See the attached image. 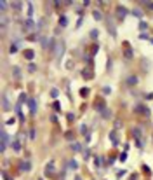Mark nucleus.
Here are the masks:
<instances>
[{"label":"nucleus","mask_w":153,"mask_h":180,"mask_svg":"<svg viewBox=\"0 0 153 180\" xmlns=\"http://www.w3.org/2000/svg\"><path fill=\"white\" fill-rule=\"evenodd\" d=\"M51 121H52V123H57V115L52 114V115H51Z\"/></svg>","instance_id":"nucleus-48"},{"label":"nucleus","mask_w":153,"mask_h":180,"mask_svg":"<svg viewBox=\"0 0 153 180\" xmlns=\"http://www.w3.org/2000/svg\"><path fill=\"white\" fill-rule=\"evenodd\" d=\"M2 178H4V180H9V175H7V171H2Z\"/></svg>","instance_id":"nucleus-50"},{"label":"nucleus","mask_w":153,"mask_h":180,"mask_svg":"<svg viewBox=\"0 0 153 180\" xmlns=\"http://www.w3.org/2000/svg\"><path fill=\"white\" fill-rule=\"evenodd\" d=\"M82 77H84L85 80H91V79H94V72H92V66H85V68L82 70Z\"/></svg>","instance_id":"nucleus-6"},{"label":"nucleus","mask_w":153,"mask_h":180,"mask_svg":"<svg viewBox=\"0 0 153 180\" xmlns=\"http://www.w3.org/2000/svg\"><path fill=\"white\" fill-rule=\"evenodd\" d=\"M132 14L136 16V18H139V19L145 16V14H143V11H141V9H137V7H136V9H132Z\"/></svg>","instance_id":"nucleus-22"},{"label":"nucleus","mask_w":153,"mask_h":180,"mask_svg":"<svg viewBox=\"0 0 153 180\" xmlns=\"http://www.w3.org/2000/svg\"><path fill=\"white\" fill-rule=\"evenodd\" d=\"M94 168H96V171L101 173V157L99 156H94Z\"/></svg>","instance_id":"nucleus-16"},{"label":"nucleus","mask_w":153,"mask_h":180,"mask_svg":"<svg viewBox=\"0 0 153 180\" xmlns=\"http://www.w3.org/2000/svg\"><path fill=\"white\" fill-rule=\"evenodd\" d=\"M80 133H82V135H85V136H87V135H89V131H87V126H85V124H80Z\"/></svg>","instance_id":"nucleus-29"},{"label":"nucleus","mask_w":153,"mask_h":180,"mask_svg":"<svg viewBox=\"0 0 153 180\" xmlns=\"http://www.w3.org/2000/svg\"><path fill=\"white\" fill-rule=\"evenodd\" d=\"M94 109H96V112H101V110H105L106 109V101L103 100V98H97L96 103H94Z\"/></svg>","instance_id":"nucleus-9"},{"label":"nucleus","mask_w":153,"mask_h":180,"mask_svg":"<svg viewBox=\"0 0 153 180\" xmlns=\"http://www.w3.org/2000/svg\"><path fill=\"white\" fill-rule=\"evenodd\" d=\"M2 109H4V110H9V109H11V103H9V98H7L5 93L2 94Z\"/></svg>","instance_id":"nucleus-14"},{"label":"nucleus","mask_w":153,"mask_h":180,"mask_svg":"<svg viewBox=\"0 0 153 180\" xmlns=\"http://www.w3.org/2000/svg\"><path fill=\"white\" fill-rule=\"evenodd\" d=\"M82 4H84V5H85V7H89V5H91V4H92V2H89V0H84V2H82Z\"/></svg>","instance_id":"nucleus-51"},{"label":"nucleus","mask_w":153,"mask_h":180,"mask_svg":"<svg viewBox=\"0 0 153 180\" xmlns=\"http://www.w3.org/2000/svg\"><path fill=\"white\" fill-rule=\"evenodd\" d=\"M99 114L103 115V119H110V117H111V110H110V109H108V107H106V109H105V110H101V112H99Z\"/></svg>","instance_id":"nucleus-19"},{"label":"nucleus","mask_w":153,"mask_h":180,"mask_svg":"<svg viewBox=\"0 0 153 180\" xmlns=\"http://www.w3.org/2000/svg\"><path fill=\"white\" fill-rule=\"evenodd\" d=\"M124 58H125V60H132V58H134V53H132L130 44L127 42V40L124 42Z\"/></svg>","instance_id":"nucleus-4"},{"label":"nucleus","mask_w":153,"mask_h":180,"mask_svg":"<svg viewBox=\"0 0 153 180\" xmlns=\"http://www.w3.org/2000/svg\"><path fill=\"white\" fill-rule=\"evenodd\" d=\"M7 4H9V2H5V0H2V2H0V9H2V12L7 11V7H9Z\"/></svg>","instance_id":"nucleus-30"},{"label":"nucleus","mask_w":153,"mask_h":180,"mask_svg":"<svg viewBox=\"0 0 153 180\" xmlns=\"http://www.w3.org/2000/svg\"><path fill=\"white\" fill-rule=\"evenodd\" d=\"M80 96L87 98V96H89V89H87V88H82V89H80Z\"/></svg>","instance_id":"nucleus-31"},{"label":"nucleus","mask_w":153,"mask_h":180,"mask_svg":"<svg viewBox=\"0 0 153 180\" xmlns=\"http://www.w3.org/2000/svg\"><path fill=\"white\" fill-rule=\"evenodd\" d=\"M82 23H84V19H82V18H78V21H76V28H80Z\"/></svg>","instance_id":"nucleus-47"},{"label":"nucleus","mask_w":153,"mask_h":180,"mask_svg":"<svg viewBox=\"0 0 153 180\" xmlns=\"http://www.w3.org/2000/svg\"><path fill=\"white\" fill-rule=\"evenodd\" d=\"M21 140H23V138H21V135H19V136H16L14 140H12V149H14L16 152L21 150Z\"/></svg>","instance_id":"nucleus-13"},{"label":"nucleus","mask_w":153,"mask_h":180,"mask_svg":"<svg viewBox=\"0 0 153 180\" xmlns=\"http://www.w3.org/2000/svg\"><path fill=\"white\" fill-rule=\"evenodd\" d=\"M40 46L42 47H49V40L45 37H40Z\"/></svg>","instance_id":"nucleus-28"},{"label":"nucleus","mask_w":153,"mask_h":180,"mask_svg":"<svg viewBox=\"0 0 153 180\" xmlns=\"http://www.w3.org/2000/svg\"><path fill=\"white\" fill-rule=\"evenodd\" d=\"M28 107H30V114H31V115L37 114V100L30 98V100H28Z\"/></svg>","instance_id":"nucleus-12"},{"label":"nucleus","mask_w":153,"mask_h":180,"mask_svg":"<svg viewBox=\"0 0 153 180\" xmlns=\"http://www.w3.org/2000/svg\"><path fill=\"white\" fill-rule=\"evenodd\" d=\"M68 23H70V19L66 16H59V26H61V28H66Z\"/></svg>","instance_id":"nucleus-17"},{"label":"nucleus","mask_w":153,"mask_h":180,"mask_svg":"<svg viewBox=\"0 0 153 180\" xmlns=\"http://www.w3.org/2000/svg\"><path fill=\"white\" fill-rule=\"evenodd\" d=\"M16 123V117H11V119H7V124H14Z\"/></svg>","instance_id":"nucleus-49"},{"label":"nucleus","mask_w":153,"mask_h":180,"mask_svg":"<svg viewBox=\"0 0 153 180\" xmlns=\"http://www.w3.org/2000/svg\"><path fill=\"white\" fill-rule=\"evenodd\" d=\"M122 128V123H120V121H115V129H120Z\"/></svg>","instance_id":"nucleus-45"},{"label":"nucleus","mask_w":153,"mask_h":180,"mask_svg":"<svg viewBox=\"0 0 153 180\" xmlns=\"http://www.w3.org/2000/svg\"><path fill=\"white\" fill-rule=\"evenodd\" d=\"M66 119H68V123H71V121L75 119V115L73 114H66Z\"/></svg>","instance_id":"nucleus-43"},{"label":"nucleus","mask_w":153,"mask_h":180,"mask_svg":"<svg viewBox=\"0 0 153 180\" xmlns=\"http://www.w3.org/2000/svg\"><path fill=\"white\" fill-rule=\"evenodd\" d=\"M92 16H94V19H96V21H99V19H103V16H101V12H99V11H97V9H94V11H92Z\"/></svg>","instance_id":"nucleus-25"},{"label":"nucleus","mask_w":153,"mask_h":180,"mask_svg":"<svg viewBox=\"0 0 153 180\" xmlns=\"http://www.w3.org/2000/svg\"><path fill=\"white\" fill-rule=\"evenodd\" d=\"M70 147H71V149H73L75 152H82V149H84V147L80 145V143H76V142H73V143H71Z\"/></svg>","instance_id":"nucleus-21"},{"label":"nucleus","mask_w":153,"mask_h":180,"mask_svg":"<svg viewBox=\"0 0 153 180\" xmlns=\"http://www.w3.org/2000/svg\"><path fill=\"white\" fill-rule=\"evenodd\" d=\"M118 159H120V161H122V163H124V161H125V159H127V152H125V150H124V152H122V154H120V157H118Z\"/></svg>","instance_id":"nucleus-39"},{"label":"nucleus","mask_w":153,"mask_h":180,"mask_svg":"<svg viewBox=\"0 0 153 180\" xmlns=\"http://www.w3.org/2000/svg\"><path fill=\"white\" fill-rule=\"evenodd\" d=\"M44 171H45L47 178H54V177H56V163H54V159H51L45 164V170H44Z\"/></svg>","instance_id":"nucleus-2"},{"label":"nucleus","mask_w":153,"mask_h":180,"mask_svg":"<svg viewBox=\"0 0 153 180\" xmlns=\"http://www.w3.org/2000/svg\"><path fill=\"white\" fill-rule=\"evenodd\" d=\"M57 94H59V91H57V89H51V96H52V98H56Z\"/></svg>","instance_id":"nucleus-40"},{"label":"nucleus","mask_w":153,"mask_h":180,"mask_svg":"<svg viewBox=\"0 0 153 180\" xmlns=\"http://www.w3.org/2000/svg\"><path fill=\"white\" fill-rule=\"evenodd\" d=\"M97 35H99V30H91V37L92 39H97Z\"/></svg>","instance_id":"nucleus-36"},{"label":"nucleus","mask_w":153,"mask_h":180,"mask_svg":"<svg viewBox=\"0 0 153 180\" xmlns=\"http://www.w3.org/2000/svg\"><path fill=\"white\" fill-rule=\"evenodd\" d=\"M68 168H70V170H76V168H78V164H76L75 159H70V161H68Z\"/></svg>","instance_id":"nucleus-24"},{"label":"nucleus","mask_w":153,"mask_h":180,"mask_svg":"<svg viewBox=\"0 0 153 180\" xmlns=\"http://www.w3.org/2000/svg\"><path fill=\"white\" fill-rule=\"evenodd\" d=\"M23 103H28V98H26L24 93H21L19 94V100H17V105H23Z\"/></svg>","instance_id":"nucleus-20"},{"label":"nucleus","mask_w":153,"mask_h":180,"mask_svg":"<svg viewBox=\"0 0 153 180\" xmlns=\"http://www.w3.org/2000/svg\"><path fill=\"white\" fill-rule=\"evenodd\" d=\"M130 180H137V175H132V177H130Z\"/></svg>","instance_id":"nucleus-52"},{"label":"nucleus","mask_w":153,"mask_h":180,"mask_svg":"<svg viewBox=\"0 0 153 180\" xmlns=\"http://www.w3.org/2000/svg\"><path fill=\"white\" fill-rule=\"evenodd\" d=\"M17 46H19L17 42H12V44H11V47H9V53H12V54H14V53H17V49H19Z\"/></svg>","instance_id":"nucleus-23"},{"label":"nucleus","mask_w":153,"mask_h":180,"mask_svg":"<svg viewBox=\"0 0 153 180\" xmlns=\"http://www.w3.org/2000/svg\"><path fill=\"white\" fill-rule=\"evenodd\" d=\"M12 9H16V11H21V7H23V2H12L11 4Z\"/></svg>","instance_id":"nucleus-27"},{"label":"nucleus","mask_w":153,"mask_h":180,"mask_svg":"<svg viewBox=\"0 0 153 180\" xmlns=\"http://www.w3.org/2000/svg\"><path fill=\"white\" fill-rule=\"evenodd\" d=\"M63 54H64V42H61L57 44V49H56V58H57V63L61 61V58H63Z\"/></svg>","instance_id":"nucleus-7"},{"label":"nucleus","mask_w":153,"mask_h":180,"mask_svg":"<svg viewBox=\"0 0 153 180\" xmlns=\"http://www.w3.org/2000/svg\"><path fill=\"white\" fill-rule=\"evenodd\" d=\"M38 180H44V178H38Z\"/></svg>","instance_id":"nucleus-54"},{"label":"nucleus","mask_w":153,"mask_h":180,"mask_svg":"<svg viewBox=\"0 0 153 180\" xmlns=\"http://www.w3.org/2000/svg\"><path fill=\"white\" fill-rule=\"evenodd\" d=\"M125 175H127V170H120V171L117 173V177H118V178H122V177H125Z\"/></svg>","instance_id":"nucleus-35"},{"label":"nucleus","mask_w":153,"mask_h":180,"mask_svg":"<svg viewBox=\"0 0 153 180\" xmlns=\"http://www.w3.org/2000/svg\"><path fill=\"white\" fill-rule=\"evenodd\" d=\"M54 109H56L57 112H59V110H61V105H59V101H54Z\"/></svg>","instance_id":"nucleus-44"},{"label":"nucleus","mask_w":153,"mask_h":180,"mask_svg":"<svg viewBox=\"0 0 153 180\" xmlns=\"http://www.w3.org/2000/svg\"><path fill=\"white\" fill-rule=\"evenodd\" d=\"M35 70H37V66H35V65H28V72H30V74H33Z\"/></svg>","instance_id":"nucleus-41"},{"label":"nucleus","mask_w":153,"mask_h":180,"mask_svg":"<svg viewBox=\"0 0 153 180\" xmlns=\"http://www.w3.org/2000/svg\"><path fill=\"white\" fill-rule=\"evenodd\" d=\"M115 14H117V19H118V21H124L125 18H127L129 11H127V9H125L124 5H117V9H115Z\"/></svg>","instance_id":"nucleus-3"},{"label":"nucleus","mask_w":153,"mask_h":180,"mask_svg":"<svg viewBox=\"0 0 153 180\" xmlns=\"http://www.w3.org/2000/svg\"><path fill=\"white\" fill-rule=\"evenodd\" d=\"M24 58L31 61V60L35 58V51H33V49H26V51H24Z\"/></svg>","instance_id":"nucleus-18"},{"label":"nucleus","mask_w":153,"mask_h":180,"mask_svg":"<svg viewBox=\"0 0 153 180\" xmlns=\"http://www.w3.org/2000/svg\"><path fill=\"white\" fill-rule=\"evenodd\" d=\"M134 112H136L137 115H145V117H150V114H151V112H150V109H148V107L145 105V103H141V101L134 105Z\"/></svg>","instance_id":"nucleus-1"},{"label":"nucleus","mask_w":153,"mask_h":180,"mask_svg":"<svg viewBox=\"0 0 153 180\" xmlns=\"http://www.w3.org/2000/svg\"><path fill=\"white\" fill-rule=\"evenodd\" d=\"M7 143H9V135H7L5 129H2V145H0V150L2 152L7 149Z\"/></svg>","instance_id":"nucleus-10"},{"label":"nucleus","mask_w":153,"mask_h":180,"mask_svg":"<svg viewBox=\"0 0 153 180\" xmlns=\"http://www.w3.org/2000/svg\"><path fill=\"white\" fill-rule=\"evenodd\" d=\"M139 4H143V5H146L148 9H151V11H153V2H139Z\"/></svg>","instance_id":"nucleus-37"},{"label":"nucleus","mask_w":153,"mask_h":180,"mask_svg":"<svg viewBox=\"0 0 153 180\" xmlns=\"http://www.w3.org/2000/svg\"><path fill=\"white\" fill-rule=\"evenodd\" d=\"M97 51H99V44H94L92 46V54H97Z\"/></svg>","instance_id":"nucleus-38"},{"label":"nucleus","mask_w":153,"mask_h":180,"mask_svg":"<svg viewBox=\"0 0 153 180\" xmlns=\"http://www.w3.org/2000/svg\"><path fill=\"white\" fill-rule=\"evenodd\" d=\"M106 28H108V31H110L111 37H117V26H115L113 19H106Z\"/></svg>","instance_id":"nucleus-5"},{"label":"nucleus","mask_w":153,"mask_h":180,"mask_svg":"<svg viewBox=\"0 0 153 180\" xmlns=\"http://www.w3.org/2000/svg\"><path fill=\"white\" fill-rule=\"evenodd\" d=\"M108 136H110V140H111V145H113V147H117V145L120 143V142H118V135H117V129H111Z\"/></svg>","instance_id":"nucleus-11"},{"label":"nucleus","mask_w":153,"mask_h":180,"mask_svg":"<svg viewBox=\"0 0 153 180\" xmlns=\"http://www.w3.org/2000/svg\"><path fill=\"white\" fill-rule=\"evenodd\" d=\"M19 72H21L19 66H12V74H14V77H16V79H19V77H21V74H19Z\"/></svg>","instance_id":"nucleus-26"},{"label":"nucleus","mask_w":153,"mask_h":180,"mask_svg":"<svg viewBox=\"0 0 153 180\" xmlns=\"http://www.w3.org/2000/svg\"><path fill=\"white\" fill-rule=\"evenodd\" d=\"M84 159H91V150L89 149H84Z\"/></svg>","instance_id":"nucleus-32"},{"label":"nucleus","mask_w":153,"mask_h":180,"mask_svg":"<svg viewBox=\"0 0 153 180\" xmlns=\"http://www.w3.org/2000/svg\"><path fill=\"white\" fill-rule=\"evenodd\" d=\"M75 180H82V178H80V177H78V175H76V177H75Z\"/></svg>","instance_id":"nucleus-53"},{"label":"nucleus","mask_w":153,"mask_h":180,"mask_svg":"<svg viewBox=\"0 0 153 180\" xmlns=\"http://www.w3.org/2000/svg\"><path fill=\"white\" fill-rule=\"evenodd\" d=\"M30 170H31V164L28 161H23V163L19 164V171H30Z\"/></svg>","instance_id":"nucleus-15"},{"label":"nucleus","mask_w":153,"mask_h":180,"mask_svg":"<svg viewBox=\"0 0 153 180\" xmlns=\"http://www.w3.org/2000/svg\"><path fill=\"white\" fill-rule=\"evenodd\" d=\"M35 135H37V131L31 128V129H30V138H35Z\"/></svg>","instance_id":"nucleus-46"},{"label":"nucleus","mask_w":153,"mask_h":180,"mask_svg":"<svg viewBox=\"0 0 153 180\" xmlns=\"http://www.w3.org/2000/svg\"><path fill=\"white\" fill-rule=\"evenodd\" d=\"M137 82H139V79H137V75H129L127 79H125V84H127L129 88H132V86H137Z\"/></svg>","instance_id":"nucleus-8"},{"label":"nucleus","mask_w":153,"mask_h":180,"mask_svg":"<svg viewBox=\"0 0 153 180\" xmlns=\"http://www.w3.org/2000/svg\"><path fill=\"white\" fill-rule=\"evenodd\" d=\"M143 171H145L146 175H150V173H151V171H150V168H148L146 164H143Z\"/></svg>","instance_id":"nucleus-42"},{"label":"nucleus","mask_w":153,"mask_h":180,"mask_svg":"<svg viewBox=\"0 0 153 180\" xmlns=\"http://www.w3.org/2000/svg\"><path fill=\"white\" fill-rule=\"evenodd\" d=\"M111 93V88L110 86H103V94H110Z\"/></svg>","instance_id":"nucleus-34"},{"label":"nucleus","mask_w":153,"mask_h":180,"mask_svg":"<svg viewBox=\"0 0 153 180\" xmlns=\"http://www.w3.org/2000/svg\"><path fill=\"white\" fill-rule=\"evenodd\" d=\"M139 30H141V31H145V30H148V25L145 23V21H141V23H139Z\"/></svg>","instance_id":"nucleus-33"}]
</instances>
